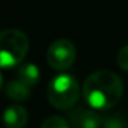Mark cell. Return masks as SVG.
Instances as JSON below:
<instances>
[{"label": "cell", "mask_w": 128, "mask_h": 128, "mask_svg": "<svg viewBox=\"0 0 128 128\" xmlns=\"http://www.w3.org/2000/svg\"><path fill=\"white\" fill-rule=\"evenodd\" d=\"M29 114L21 105H12L4 110L3 124L6 128H24L28 124Z\"/></svg>", "instance_id": "6"}, {"label": "cell", "mask_w": 128, "mask_h": 128, "mask_svg": "<svg viewBox=\"0 0 128 128\" xmlns=\"http://www.w3.org/2000/svg\"><path fill=\"white\" fill-rule=\"evenodd\" d=\"M117 64L122 70L128 72V44L124 46L117 54Z\"/></svg>", "instance_id": "11"}, {"label": "cell", "mask_w": 128, "mask_h": 128, "mask_svg": "<svg viewBox=\"0 0 128 128\" xmlns=\"http://www.w3.org/2000/svg\"><path fill=\"white\" fill-rule=\"evenodd\" d=\"M76 61V47L70 40L59 39L50 44L47 50V62L55 70H66Z\"/></svg>", "instance_id": "4"}, {"label": "cell", "mask_w": 128, "mask_h": 128, "mask_svg": "<svg viewBox=\"0 0 128 128\" xmlns=\"http://www.w3.org/2000/svg\"><path fill=\"white\" fill-rule=\"evenodd\" d=\"M100 128H127V121H125L124 116L118 113H113L103 117Z\"/></svg>", "instance_id": "9"}, {"label": "cell", "mask_w": 128, "mask_h": 128, "mask_svg": "<svg viewBox=\"0 0 128 128\" xmlns=\"http://www.w3.org/2000/svg\"><path fill=\"white\" fill-rule=\"evenodd\" d=\"M124 86L118 76L112 70H96L86 78L83 95L90 108L95 110H109L121 99Z\"/></svg>", "instance_id": "1"}, {"label": "cell", "mask_w": 128, "mask_h": 128, "mask_svg": "<svg viewBox=\"0 0 128 128\" xmlns=\"http://www.w3.org/2000/svg\"><path fill=\"white\" fill-rule=\"evenodd\" d=\"M42 128H70L69 122L59 116H51L44 120Z\"/></svg>", "instance_id": "10"}, {"label": "cell", "mask_w": 128, "mask_h": 128, "mask_svg": "<svg viewBox=\"0 0 128 128\" xmlns=\"http://www.w3.org/2000/svg\"><path fill=\"white\" fill-rule=\"evenodd\" d=\"M2 87H3V77L0 74V90H2Z\"/></svg>", "instance_id": "12"}, {"label": "cell", "mask_w": 128, "mask_h": 128, "mask_svg": "<svg viewBox=\"0 0 128 128\" xmlns=\"http://www.w3.org/2000/svg\"><path fill=\"white\" fill-rule=\"evenodd\" d=\"M29 39L22 30L6 29L0 32V68H14L25 59Z\"/></svg>", "instance_id": "2"}, {"label": "cell", "mask_w": 128, "mask_h": 128, "mask_svg": "<svg viewBox=\"0 0 128 128\" xmlns=\"http://www.w3.org/2000/svg\"><path fill=\"white\" fill-rule=\"evenodd\" d=\"M6 94L11 98L12 100L17 102H24L29 98L30 95V88L28 86H25L24 83H21L20 80H11L6 87Z\"/></svg>", "instance_id": "8"}, {"label": "cell", "mask_w": 128, "mask_h": 128, "mask_svg": "<svg viewBox=\"0 0 128 128\" xmlns=\"http://www.w3.org/2000/svg\"><path fill=\"white\" fill-rule=\"evenodd\" d=\"M48 102L59 110L72 109L80 96V87L73 76L58 74L50 81L47 88Z\"/></svg>", "instance_id": "3"}, {"label": "cell", "mask_w": 128, "mask_h": 128, "mask_svg": "<svg viewBox=\"0 0 128 128\" xmlns=\"http://www.w3.org/2000/svg\"><path fill=\"white\" fill-rule=\"evenodd\" d=\"M127 128H128V127H127Z\"/></svg>", "instance_id": "13"}, {"label": "cell", "mask_w": 128, "mask_h": 128, "mask_svg": "<svg viewBox=\"0 0 128 128\" xmlns=\"http://www.w3.org/2000/svg\"><path fill=\"white\" fill-rule=\"evenodd\" d=\"M17 78L25 86H28L29 88L34 87L40 80V70L37 68V65L34 64L21 65L17 70Z\"/></svg>", "instance_id": "7"}, {"label": "cell", "mask_w": 128, "mask_h": 128, "mask_svg": "<svg viewBox=\"0 0 128 128\" xmlns=\"http://www.w3.org/2000/svg\"><path fill=\"white\" fill-rule=\"evenodd\" d=\"M102 117L95 112V109L76 108L69 112V122L73 128H100Z\"/></svg>", "instance_id": "5"}]
</instances>
